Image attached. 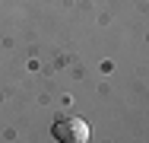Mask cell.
<instances>
[{"instance_id": "obj_1", "label": "cell", "mask_w": 149, "mask_h": 143, "mask_svg": "<svg viewBox=\"0 0 149 143\" xmlns=\"http://www.w3.org/2000/svg\"><path fill=\"white\" fill-rule=\"evenodd\" d=\"M51 134H54V140L60 143H89V124L83 121V118H76V114H67V118H57L54 121V127H51Z\"/></svg>"}]
</instances>
